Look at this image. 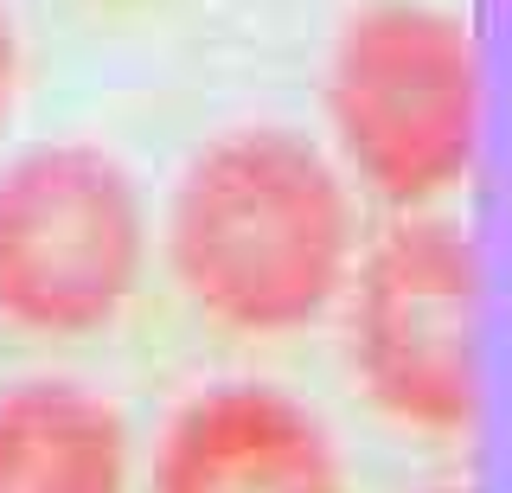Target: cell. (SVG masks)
Segmentation results:
<instances>
[{"label":"cell","mask_w":512,"mask_h":493,"mask_svg":"<svg viewBox=\"0 0 512 493\" xmlns=\"http://www.w3.org/2000/svg\"><path fill=\"white\" fill-rule=\"evenodd\" d=\"M327 109L359 180L391 205H423L474 154V45L436 7H365L340 33Z\"/></svg>","instance_id":"3"},{"label":"cell","mask_w":512,"mask_h":493,"mask_svg":"<svg viewBox=\"0 0 512 493\" xmlns=\"http://www.w3.org/2000/svg\"><path fill=\"white\" fill-rule=\"evenodd\" d=\"M352 359L397 423L455 429L474 410V250L448 225H397L365 257Z\"/></svg>","instance_id":"4"},{"label":"cell","mask_w":512,"mask_h":493,"mask_svg":"<svg viewBox=\"0 0 512 493\" xmlns=\"http://www.w3.org/2000/svg\"><path fill=\"white\" fill-rule=\"evenodd\" d=\"M148 263L135 180L96 148H26L0 167V321L32 340L103 333Z\"/></svg>","instance_id":"2"},{"label":"cell","mask_w":512,"mask_h":493,"mask_svg":"<svg viewBox=\"0 0 512 493\" xmlns=\"http://www.w3.org/2000/svg\"><path fill=\"white\" fill-rule=\"evenodd\" d=\"M154 493H340V455L276 385H212L167 423Z\"/></svg>","instance_id":"5"},{"label":"cell","mask_w":512,"mask_h":493,"mask_svg":"<svg viewBox=\"0 0 512 493\" xmlns=\"http://www.w3.org/2000/svg\"><path fill=\"white\" fill-rule=\"evenodd\" d=\"M13 90H20V39H13V20L0 7V129L13 116Z\"/></svg>","instance_id":"7"},{"label":"cell","mask_w":512,"mask_h":493,"mask_svg":"<svg viewBox=\"0 0 512 493\" xmlns=\"http://www.w3.org/2000/svg\"><path fill=\"white\" fill-rule=\"evenodd\" d=\"M0 493H128V429L71 378L0 391Z\"/></svg>","instance_id":"6"},{"label":"cell","mask_w":512,"mask_h":493,"mask_svg":"<svg viewBox=\"0 0 512 493\" xmlns=\"http://www.w3.org/2000/svg\"><path fill=\"white\" fill-rule=\"evenodd\" d=\"M167 263L231 333H295L352 276L346 186L301 135L237 129L199 154L167 205Z\"/></svg>","instance_id":"1"}]
</instances>
